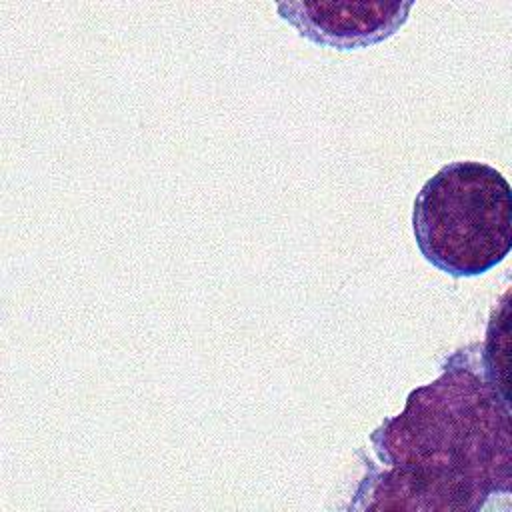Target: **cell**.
<instances>
[{"mask_svg": "<svg viewBox=\"0 0 512 512\" xmlns=\"http://www.w3.org/2000/svg\"><path fill=\"white\" fill-rule=\"evenodd\" d=\"M388 470L358 494L370 510H478L496 492H510L512 428L496 384L474 368L450 364L418 386L404 410L372 434Z\"/></svg>", "mask_w": 512, "mask_h": 512, "instance_id": "cell-1", "label": "cell"}, {"mask_svg": "<svg viewBox=\"0 0 512 512\" xmlns=\"http://www.w3.org/2000/svg\"><path fill=\"white\" fill-rule=\"evenodd\" d=\"M412 228L422 256L450 276H478L512 248V190L494 166H442L414 200Z\"/></svg>", "mask_w": 512, "mask_h": 512, "instance_id": "cell-2", "label": "cell"}, {"mask_svg": "<svg viewBox=\"0 0 512 512\" xmlns=\"http://www.w3.org/2000/svg\"><path fill=\"white\" fill-rule=\"evenodd\" d=\"M412 2L330 0L280 2L278 12L316 44L352 50L392 36L408 18Z\"/></svg>", "mask_w": 512, "mask_h": 512, "instance_id": "cell-3", "label": "cell"}]
</instances>
